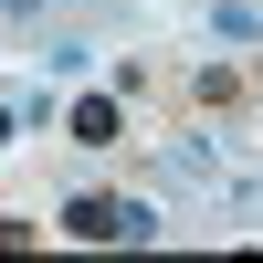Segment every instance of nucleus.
<instances>
[{
  "instance_id": "nucleus-1",
  "label": "nucleus",
  "mask_w": 263,
  "mask_h": 263,
  "mask_svg": "<svg viewBox=\"0 0 263 263\" xmlns=\"http://www.w3.org/2000/svg\"><path fill=\"white\" fill-rule=\"evenodd\" d=\"M63 232H74V242H147V232H158V211L116 200V190H84V200L63 211Z\"/></svg>"
},
{
  "instance_id": "nucleus-2",
  "label": "nucleus",
  "mask_w": 263,
  "mask_h": 263,
  "mask_svg": "<svg viewBox=\"0 0 263 263\" xmlns=\"http://www.w3.org/2000/svg\"><path fill=\"white\" fill-rule=\"evenodd\" d=\"M63 137H74V147H126V105L116 95H84L74 116H63Z\"/></svg>"
},
{
  "instance_id": "nucleus-3",
  "label": "nucleus",
  "mask_w": 263,
  "mask_h": 263,
  "mask_svg": "<svg viewBox=\"0 0 263 263\" xmlns=\"http://www.w3.org/2000/svg\"><path fill=\"white\" fill-rule=\"evenodd\" d=\"M11 137H21V105H0V147H11Z\"/></svg>"
}]
</instances>
